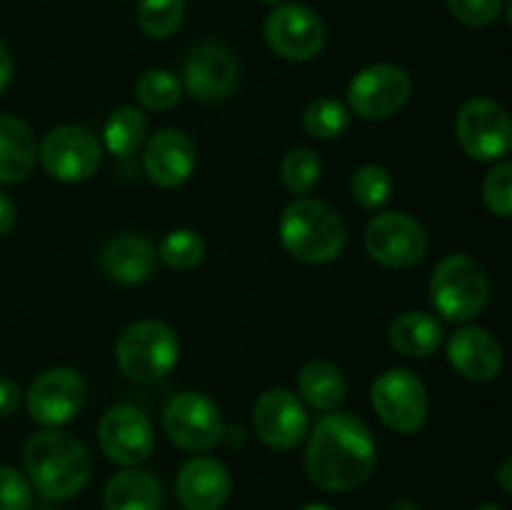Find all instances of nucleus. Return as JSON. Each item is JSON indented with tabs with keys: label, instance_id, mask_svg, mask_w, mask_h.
I'll return each mask as SVG.
<instances>
[{
	"label": "nucleus",
	"instance_id": "bb28decb",
	"mask_svg": "<svg viewBox=\"0 0 512 510\" xmlns=\"http://www.w3.org/2000/svg\"><path fill=\"white\" fill-rule=\"evenodd\" d=\"M135 95L148 110H170L183 95V83L170 70H145L135 83Z\"/></svg>",
	"mask_w": 512,
	"mask_h": 510
},
{
	"label": "nucleus",
	"instance_id": "7c9ffc66",
	"mask_svg": "<svg viewBox=\"0 0 512 510\" xmlns=\"http://www.w3.org/2000/svg\"><path fill=\"white\" fill-rule=\"evenodd\" d=\"M323 175V163L310 148H295L283 160V183L290 193L305 195L318 185Z\"/></svg>",
	"mask_w": 512,
	"mask_h": 510
},
{
	"label": "nucleus",
	"instance_id": "e433bc0d",
	"mask_svg": "<svg viewBox=\"0 0 512 510\" xmlns=\"http://www.w3.org/2000/svg\"><path fill=\"white\" fill-rule=\"evenodd\" d=\"M10 78H13V58H10L8 45L0 40V93L8 88Z\"/></svg>",
	"mask_w": 512,
	"mask_h": 510
},
{
	"label": "nucleus",
	"instance_id": "7ed1b4c3",
	"mask_svg": "<svg viewBox=\"0 0 512 510\" xmlns=\"http://www.w3.org/2000/svg\"><path fill=\"white\" fill-rule=\"evenodd\" d=\"M280 240L283 248L303 263H333L348 245V228L328 203L300 198L283 210Z\"/></svg>",
	"mask_w": 512,
	"mask_h": 510
},
{
	"label": "nucleus",
	"instance_id": "39448f33",
	"mask_svg": "<svg viewBox=\"0 0 512 510\" xmlns=\"http://www.w3.org/2000/svg\"><path fill=\"white\" fill-rule=\"evenodd\" d=\"M178 355V335L163 320H138L115 343V358L123 375L143 385L165 378L178 363Z\"/></svg>",
	"mask_w": 512,
	"mask_h": 510
},
{
	"label": "nucleus",
	"instance_id": "5701e85b",
	"mask_svg": "<svg viewBox=\"0 0 512 510\" xmlns=\"http://www.w3.org/2000/svg\"><path fill=\"white\" fill-rule=\"evenodd\" d=\"M443 335L440 320L433 313H425V310L400 313L390 323L388 330L390 345L400 355H408V358H428V355H433L443 343Z\"/></svg>",
	"mask_w": 512,
	"mask_h": 510
},
{
	"label": "nucleus",
	"instance_id": "4468645a",
	"mask_svg": "<svg viewBox=\"0 0 512 510\" xmlns=\"http://www.w3.org/2000/svg\"><path fill=\"white\" fill-rule=\"evenodd\" d=\"M238 83V60L228 45L200 40L188 50L183 63V85L203 103L228 98Z\"/></svg>",
	"mask_w": 512,
	"mask_h": 510
},
{
	"label": "nucleus",
	"instance_id": "393cba45",
	"mask_svg": "<svg viewBox=\"0 0 512 510\" xmlns=\"http://www.w3.org/2000/svg\"><path fill=\"white\" fill-rule=\"evenodd\" d=\"M148 138V118L133 105H120L105 120L103 143L118 158H128Z\"/></svg>",
	"mask_w": 512,
	"mask_h": 510
},
{
	"label": "nucleus",
	"instance_id": "ddd939ff",
	"mask_svg": "<svg viewBox=\"0 0 512 510\" xmlns=\"http://www.w3.org/2000/svg\"><path fill=\"white\" fill-rule=\"evenodd\" d=\"M265 40L280 58L305 63L325 45V23L303 3H280L265 20Z\"/></svg>",
	"mask_w": 512,
	"mask_h": 510
},
{
	"label": "nucleus",
	"instance_id": "f704fd0d",
	"mask_svg": "<svg viewBox=\"0 0 512 510\" xmlns=\"http://www.w3.org/2000/svg\"><path fill=\"white\" fill-rule=\"evenodd\" d=\"M20 405V388L15 380L0 378V418H8Z\"/></svg>",
	"mask_w": 512,
	"mask_h": 510
},
{
	"label": "nucleus",
	"instance_id": "f03ea898",
	"mask_svg": "<svg viewBox=\"0 0 512 510\" xmlns=\"http://www.w3.org/2000/svg\"><path fill=\"white\" fill-rule=\"evenodd\" d=\"M28 480L43 498L68 500L88 485L93 458L88 448L63 430H40L23 448Z\"/></svg>",
	"mask_w": 512,
	"mask_h": 510
},
{
	"label": "nucleus",
	"instance_id": "4c0bfd02",
	"mask_svg": "<svg viewBox=\"0 0 512 510\" xmlns=\"http://www.w3.org/2000/svg\"><path fill=\"white\" fill-rule=\"evenodd\" d=\"M498 483L500 488H503V493H512V460L510 458H505L503 463H500Z\"/></svg>",
	"mask_w": 512,
	"mask_h": 510
},
{
	"label": "nucleus",
	"instance_id": "6ab92c4d",
	"mask_svg": "<svg viewBox=\"0 0 512 510\" xmlns=\"http://www.w3.org/2000/svg\"><path fill=\"white\" fill-rule=\"evenodd\" d=\"M230 473L218 458L188 460L175 480V493L185 510H220L230 498Z\"/></svg>",
	"mask_w": 512,
	"mask_h": 510
},
{
	"label": "nucleus",
	"instance_id": "ea45409f",
	"mask_svg": "<svg viewBox=\"0 0 512 510\" xmlns=\"http://www.w3.org/2000/svg\"><path fill=\"white\" fill-rule=\"evenodd\" d=\"M475 510H503V508H500V505H495V503H483L480 508H475Z\"/></svg>",
	"mask_w": 512,
	"mask_h": 510
},
{
	"label": "nucleus",
	"instance_id": "b1692460",
	"mask_svg": "<svg viewBox=\"0 0 512 510\" xmlns=\"http://www.w3.org/2000/svg\"><path fill=\"white\" fill-rule=\"evenodd\" d=\"M298 390L303 400L313 408L333 413L348 393V383L340 368L330 360H310L298 375Z\"/></svg>",
	"mask_w": 512,
	"mask_h": 510
},
{
	"label": "nucleus",
	"instance_id": "a19ab883",
	"mask_svg": "<svg viewBox=\"0 0 512 510\" xmlns=\"http://www.w3.org/2000/svg\"><path fill=\"white\" fill-rule=\"evenodd\" d=\"M260 3H268V5H280V3H285V0H260Z\"/></svg>",
	"mask_w": 512,
	"mask_h": 510
},
{
	"label": "nucleus",
	"instance_id": "c9c22d12",
	"mask_svg": "<svg viewBox=\"0 0 512 510\" xmlns=\"http://www.w3.org/2000/svg\"><path fill=\"white\" fill-rule=\"evenodd\" d=\"M13 223H15V205L13 200L0 190V235L8 233V230L13 228Z\"/></svg>",
	"mask_w": 512,
	"mask_h": 510
},
{
	"label": "nucleus",
	"instance_id": "f8f14e48",
	"mask_svg": "<svg viewBox=\"0 0 512 510\" xmlns=\"http://www.w3.org/2000/svg\"><path fill=\"white\" fill-rule=\"evenodd\" d=\"M40 160L55 180L80 183L103 163V145L83 125H58L40 143Z\"/></svg>",
	"mask_w": 512,
	"mask_h": 510
},
{
	"label": "nucleus",
	"instance_id": "c85d7f7f",
	"mask_svg": "<svg viewBox=\"0 0 512 510\" xmlns=\"http://www.w3.org/2000/svg\"><path fill=\"white\" fill-rule=\"evenodd\" d=\"M348 123H350V110L335 98L313 100L303 113L305 130L320 140L338 138L340 133H345Z\"/></svg>",
	"mask_w": 512,
	"mask_h": 510
},
{
	"label": "nucleus",
	"instance_id": "a211bd4d",
	"mask_svg": "<svg viewBox=\"0 0 512 510\" xmlns=\"http://www.w3.org/2000/svg\"><path fill=\"white\" fill-rule=\"evenodd\" d=\"M448 363L463 378L488 383L503 370V348L495 335L480 325H463L448 340Z\"/></svg>",
	"mask_w": 512,
	"mask_h": 510
},
{
	"label": "nucleus",
	"instance_id": "58836bf2",
	"mask_svg": "<svg viewBox=\"0 0 512 510\" xmlns=\"http://www.w3.org/2000/svg\"><path fill=\"white\" fill-rule=\"evenodd\" d=\"M300 510H335V508L328 503H310V505H303Z\"/></svg>",
	"mask_w": 512,
	"mask_h": 510
},
{
	"label": "nucleus",
	"instance_id": "dca6fc26",
	"mask_svg": "<svg viewBox=\"0 0 512 510\" xmlns=\"http://www.w3.org/2000/svg\"><path fill=\"white\" fill-rule=\"evenodd\" d=\"M253 428L270 448L290 450L308 435V413L298 395L285 388H270L255 400Z\"/></svg>",
	"mask_w": 512,
	"mask_h": 510
},
{
	"label": "nucleus",
	"instance_id": "9b49d317",
	"mask_svg": "<svg viewBox=\"0 0 512 510\" xmlns=\"http://www.w3.org/2000/svg\"><path fill=\"white\" fill-rule=\"evenodd\" d=\"M413 80L400 65L375 63L360 70L348 85V103L365 120H383L408 105Z\"/></svg>",
	"mask_w": 512,
	"mask_h": 510
},
{
	"label": "nucleus",
	"instance_id": "4be33fe9",
	"mask_svg": "<svg viewBox=\"0 0 512 510\" xmlns=\"http://www.w3.org/2000/svg\"><path fill=\"white\" fill-rule=\"evenodd\" d=\"M160 505H163L160 480L135 465L115 473L103 490L105 510H160Z\"/></svg>",
	"mask_w": 512,
	"mask_h": 510
},
{
	"label": "nucleus",
	"instance_id": "0eeeda50",
	"mask_svg": "<svg viewBox=\"0 0 512 510\" xmlns=\"http://www.w3.org/2000/svg\"><path fill=\"white\" fill-rule=\"evenodd\" d=\"M370 403L378 418L400 435H410L423 428L430 408L423 380L408 368H393L378 375L370 388Z\"/></svg>",
	"mask_w": 512,
	"mask_h": 510
},
{
	"label": "nucleus",
	"instance_id": "2f4dec72",
	"mask_svg": "<svg viewBox=\"0 0 512 510\" xmlns=\"http://www.w3.org/2000/svg\"><path fill=\"white\" fill-rule=\"evenodd\" d=\"M483 198L488 210H493L500 218H510L512 215V165L508 160H500L493 165L483 183Z\"/></svg>",
	"mask_w": 512,
	"mask_h": 510
},
{
	"label": "nucleus",
	"instance_id": "f3484780",
	"mask_svg": "<svg viewBox=\"0 0 512 510\" xmlns=\"http://www.w3.org/2000/svg\"><path fill=\"white\" fill-rule=\"evenodd\" d=\"M143 168L158 188H178L195 170L193 138L178 128L158 130L145 145Z\"/></svg>",
	"mask_w": 512,
	"mask_h": 510
},
{
	"label": "nucleus",
	"instance_id": "f257e3e1",
	"mask_svg": "<svg viewBox=\"0 0 512 510\" xmlns=\"http://www.w3.org/2000/svg\"><path fill=\"white\" fill-rule=\"evenodd\" d=\"M378 445L353 413H330L315 423L305 448V473L330 493L360 488L373 475Z\"/></svg>",
	"mask_w": 512,
	"mask_h": 510
},
{
	"label": "nucleus",
	"instance_id": "cd10ccee",
	"mask_svg": "<svg viewBox=\"0 0 512 510\" xmlns=\"http://www.w3.org/2000/svg\"><path fill=\"white\" fill-rule=\"evenodd\" d=\"M158 255L168 268L185 273V270H193L195 265H200V260H203L205 255V243L203 238L190 228L170 230L163 238V243H160Z\"/></svg>",
	"mask_w": 512,
	"mask_h": 510
},
{
	"label": "nucleus",
	"instance_id": "2eb2a0df",
	"mask_svg": "<svg viewBox=\"0 0 512 510\" xmlns=\"http://www.w3.org/2000/svg\"><path fill=\"white\" fill-rule=\"evenodd\" d=\"M98 443L108 460L133 468L153 453L155 430L143 410L133 405H113L98 425Z\"/></svg>",
	"mask_w": 512,
	"mask_h": 510
},
{
	"label": "nucleus",
	"instance_id": "72a5a7b5",
	"mask_svg": "<svg viewBox=\"0 0 512 510\" xmlns=\"http://www.w3.org/2000/svg\"><path fill=\"white\" fill-rule=\"evenodd\" d=\"M33 485L15 468L0 465V510H30Z\"/></svg>",
	"mask_w": 512,
	"mask_h": 510
},
{
	"label": "nucleus",
	"instance_id": "9d476101",
	"mask_svg": "<svg viewBox=\"0 0 512 510\" xmlns=\"http://www.w3.org/2000/svg\"><path fill=\"white\" fill-rule=\"evenodd\" d=\"M88 398L85 378L75 368H48L30 383L25 405L30 418L43 428H58L70 423L83 410Z\"/></svg>",
	"mask_w": 512,
	"mask_h": 510
},
{
	"label": "nucleus",
	"instance_id": "aec40b11",
	"mask_svg": "<svg viewBox=\"0 0 512 510\" xmlns=\"http://www.w3.org/2000/svg\"><path fill=\"white\" fill-rule=\"evenodd\" d=\"M158 253L153 245L135 233H123L110 240L100 253V265L113 280L123 285H138L153 275Z\"/></svg>",
	"mask_w": 512,
	"mask_h": 510
},
{
	"label": "nucleus",
	"instance_id": "1a4fd4ad",
	"mask_svg": "<svg viewBox=\"0 0 512 510\" xmlns=\"http://www.w3.org/2000/svg\"><path fill=\"white\" fill-rule=\"evenodd\" d=\"M455 133L465 153L480 163L503 160L512 148L508 110L490 98H473L460 108Z\"/></svg>",
	"mask_w": 512,
	"mask_h": 510
},
{
	"label": "nucleus",
	"instance_id": "c756f323",
	"mask_svg": "<svg viewBox=\"0 0 512 510\" xmlns=\"http://www.w3.org/2000/svg\"><path fill=\"white\" fill-rule=\"evenodd\" d=\"M350 190H353L355 203L363 208H383L393 195V175L383 165H363L350 180Z\"/></svg>",
	"mask_w": 512,
	"mask_h": 510
},
{
	"label": "nucleus",
	"instance_id": "a878e982",
	"mask_svg": "<svg viewBox=\"0 0 512 510\" xmlns=\"http://www.w3.org/2000/svg\"><path fill=\"white\" fill-rule=\"evenodd\" d=\"M138 25L148 38L165 40L175 35L185 18V0H140Z\"/></svg>",
	"mask_w": 512,
	"mask_h": 510
},
{
	"label": "nucleus",
	"instance_id": "412c9836",
	"mask_svg": "<svg viewBox=\"0 0 512 510\" xmlns=\"http://www.w3.org/2000/svg\"><path fill=\"white\" fill-rule=\"evenodd\" d=\"M38 145L33 130L18 115L0 113V185L23 183L35 168Z\"/></svg>",
	"mask_w": 512,
	"mask_h": 510
},
{
	"label": "nucleus",
	"instance_id": "423d86ee",
	"mask_svg": "<svg viewBox=\"0 0 512 510\" xmlns=\"http://www.w3.org/2000/svg\"><path fill=\"white\" fill-rule=\"evenodd\" d=\"M163 428L170 443L190 453L215 448L225 435L220 408L198 390H183L168 400L163 410Z\"/></svg>",
	"mask_w": 512,
	"mask_h": 510
},
{
	"label": "nucleus",
	"instance_id": "6e6552de",
	"mask_svg": "<svg viewBox=\"0 0 512 510\" xmlns=\"http://www.w3.org/2000/svg\"><path fill=\"white\" fill-rule=\"evenodd\" d=\"M363 243L375 263L393 270H405L423 260L425 250H428V233L413 215L390 210V213L375 215L365 225Z\"/></svg>",
	"mask_w": 512,
	"mask_h": 510
},
{
	"label": "nucleus",
	"instance_id": "473e14b6",
	"mask_svg": "<svg viewBox=\"0 0 512 510\" xmlns=\"http://www.w3.org/2000/svg\"><path fill=\"white\" fill-rule=\"evenodd\" d=\"M450 13L470 28H488L503 13L505 0H445Z\"/></svg>",
	"mask_w": 512,
	"mask_h": 510
},
{
	"label": "nucleus",
	"instance_id": "20e7f679",
	"mask_svg": "<svg viewBox=\"0 0 512 510\" xmlns=\"http://www.w3.org/2000/svg\"><path fill=\"white\" fill-rule=\"evenodd\" d=\"M430 300L435 310L450 323L473 320L490 300L488 273L473 255H445L433 270Z\"/></svg>",
	"mask_w": 512,
	"mask_h": 510
}]
</instances>
